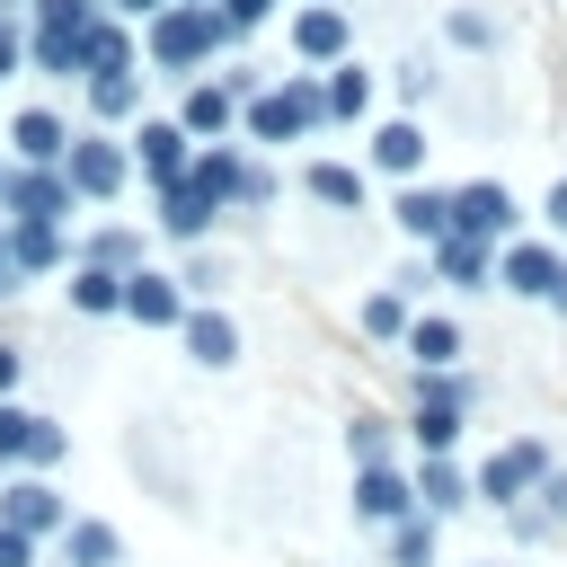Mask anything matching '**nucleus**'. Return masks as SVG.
I'll return each instance as SVG.
<instances>
[{
	"label": "nucleus",
	"mask_w": 567,
	"mask_h": 567,
	"mask_svg": "<svg viewBox=\"0 0 567 567\" xmlns=\"http://www.w3.org/2000/svg\"><path fill=\"white\" fill-rule=\"evenodd\" d=\"M27 62H35V71H53V80H80V35L35 27V35H27Z\"/></svg>",
	"instance_id": "nucleus-32"
},
{
	"label": "nucleus",
	"mask_w": 567,
	"mask_h": 567,
	"mask_svg": "<svg viewBox=\"0 0 567 567\" xmlns=\"http://www.w3.org/2000/svg\"><path fill=\"white\" fill-rule=\"evenodd\" d=\"M354 319H363V337H399L408 346V292H372Z\"/></svg>",
	"instance_id": "nucleus-34"
},
{
	"label": "nucleus",
	"mask_w": 567,
	"mask_h": 567,
	"mask_svg": "<svg viewBox=\"0 0 567 567\" xmlns=\"http://www.w3.org/2000/svg\"><path fill=\"white\" fill-rule=\"evenodd\" d=\"M0 523L9 532H27V540H62V523H71V496L62 487H44V478H0Z\"/></svg>",
	"instance_id": "nucleus-9"
},
{
	"label": "nucleus",
	"mask_w": 567,
	"mask_h": 567,
	"mask_svg": "<svg viewBox=\"0 0 567 567\" xmlns=\"http://www.w3.org/2000/svg\"><path fill=\"white\" fill-rule=\"evenodd\" d=\"M18 62H27V44H18V27H9V18H0V80H9V71H18Z\"/></svg>",
	"instance_id": "nucleus-43"
},
{
	"label": "nucleus",
	"mask_w": 567,
	"mask_h": 567,
	"mask_svg": "<svg viewBox=\"0 0 567 567\" xmlns=\"http://www.w3.org/2000/svg\"><path fill=\"white\" fill-rule=\"evenodd\" d=\"M18 275H9V213H0V292H9Z\"/></svg>",
	"instance_id": "nucleus-46"
},
{
	"label": "nucleus",
	"mask_w": 567,
	"mask_h": 567,
	"mask_svg": "<svg viewBox=\"0 0 567 567\" xmlns=\"http://www.w3.org/2000/svg\"><path fill=\"white\" fill-rule=\"evenodd\" d=\"M80 266H106V275H142V230H133V221H106V230L80 248Z\"/></svg>",
	"instance_id": "nucleus-25"
},
{
	"label": "nucleus",
	"mask_w": 567,
	"mask_h": 567,
	"mask_svg": "<svg viewBox=\"0 0 567 567\" xmlns=\"http://www.w3.org/2000/svg\"><path fill=\"white\" fill-rule=\"evenodd\" d=\"M478 399V381H461V372H416V408H470Z\"/></svg>",
	"instance_id": "nucleus-36"
},
{
	"label": "nucleus",
	"mask_w": 567,
	"mask_h": 567,
	"mask_svg": "<svg viewBox=\"0 0 567 567\" xmlns=\"http://www.w3.org/2000/svg\"><path fill=\"white\" fill-rule=\"evenodd\" d=\"M434 540H443V523H434V514L390 523V567H434Z\"/></svg>",
	"instance_id": "nucleus-30"
},
{
	"label": "nucleus",
	"mask_w": 567,
	"mask_h": 567,
	"mask_svg": "<svg viewBox=\"0 0 567 567\" xmlns=\"http://www.w3.org/2000/svg\"><path fill=\"white\" fill-rule=\"evenodd\" d=\"M159 9H168V0H106V18H142V27H151Z\"/></svg>",
	"instance_id": "nucleus-42"
},
{
	"label": "nucleus",
	"mask_w": 567,
	"mask_h": 567,
	"mask_svg": "<svg viewBox=\"0 0 567 567\" xmlns=\"http://www.w3.org/2000/svg\"><path fill=\"white\" fill-rule=\"evenodd\" d=\"M461 505H478V496H470V478L452 470V452H443V461H416V514L443 523V514H461Z\"/></svg>",
	"instance_id": "nucleus-20"
},
{
	"label": "nucleus",
	"mask_w": 567,
	"mask_h": 567,
	"mask_svg": "<svg viewBox=\"0 0 567 567\" xmlns=\"http://www.w3.org/2000/svg\"><path fill=\"white\" fill-rule=\"evenodd\" d=\"M221 18H230V35H248V27H266L275 18V0H213Z\"/></svg>",
	"instance_id": "nucleus-39"
},
{
	"label": "nucleus",
	"mask_w": 567,
	"mask_h": 567,
	"mask_svg": "<svg viewBox=\"0 0 567 567\" xmlns=\"http://www.w3.org/2000/svg\"><path fill=\"white\" fill-rule=\"evenodd\" d=\"M124 151L142 159V177H151V186H177V177L195 168V151H204V142H195L177 115H142V133H133Z\"/></svg>",
	"instance_id": "nucleus-7"
},
{
	"label": "nucleus",
	"mask_w": 567,
	"mask_h": 567,
	"mask_svg": "<svg viewBox=\"0 0 567 567\" xmlns=\"http://www.w3.org/2000/svg\"><path fill=\"white\" fill-rule=\"evenodd\" d=\"M408 434H416V452H425V461H443V452L461 443V408H416V425H408Z\"/></svg>",
	"instance_id": "nucleus-33"
},
{
	"label": "nucleus",
	"mask_w": 567,
	"mask_h": 567,
	"mask_svg": "<svg viewBox=\"0 0 567 567\" xmlns=\"http://www.w3.org/2000/svg\"><path fill=\"white\" fill-rule=\"evenodd\" d=\"M186 186L213 195V204H239V195H248V159H239V142H204L195 168H186Z\"/></svg>",
	"instance_id": "nucleus-14"
},
{
	"label": "nucleus",
	"mask_w": 567,
	"mask_h": 567,
	"mask_svg": "<svg viewBox=\"0 0 567 567\" xmlns=\"http://www.w3.org/2000/svg\"><path fill=\"white\" fill-rule=\"evenodd\" d=\"M452 44H496V18L487 9H452Z\"/></svg>",
	"instance_id": "nucleus-38"
},
{
	"label": "nucleus",
	"mask_w": 567,
	"mask_h": 567,
	"mask_svg": "<svg viewBox=\"0 0 567 567\" xmlns=\"http://www.w3.org/2000/svg\"><path fill=\"white\" fill-rule=\"evenodd\" d=\"M177 284H186V301H195V292H213V284H221V266H213V257H195V266H186Z\"/></svg>",
	"instance_id": "nucleus-41"
},
{
	"label": "nucleus",
	"mask_w": 567,
	"mask_h": 567,
	"mask_svg": "<svg viewBox=\"0 0 567 567\" xmlns=\"http://www.w3.org/2000/svg\"><path fill=\"white\" fill-rule=\"evenodd\" d=\"M71 204H80V195H71V177H62V168H9V195H0V213H9V221L62 230V221H71Z\"/></svg>",
	"instance_id": "nucleus-6"
},
{
	"label": "nucleus",
	"mask_w": 567,
	"mask_h": 567,
	"mask_svg": "<svg viewBox=\"0 0 567 567\" xmlns=\"http://www.w3.org/2000/svg\"><path fill=\"white\" fill-rule=\"evenodd\" d=\"M416 514V478H399L390 461H372V470H354V523H408Z\"/></svg>",
	"instance_id": "nucleus-12"
},
{
	"label": "nucleus",
	"mask_w": 567,
	"mask_h": 567,
	"mask_svg": "<svg viewBox=\"0 0 567 567\" xmlns=\"http://www.w3.org/2000/svg\"><path fill=\"white\" fill-rule=\"evenodd\" d=\"M408 354H416V372H452L461 363V328L452 319H408Z\"/></svg>",
	"instance_id": "nucleus-26"
},
{
	"label": "nucleus",
	"mask_w": 567,
	"mask_h": 567,
	"mask_svg": "<svg viewBox=\"0 0 567 567\" xmlns=\"http://www.w3.org/2000/svg\"><path fill=\"white\" fill-rule=\"evenodd\" d=\"M0 567H35V540H27V532H9V523H0Z\"/></svg>",
	"instance_id": "nucleus-40"
},
{
	"label": "nucleus",
	"mask_w": 567,
	"mask_h": 567,
	"mask_svg": "<svg viewBox=\"0 0 567 567\" xmlns=\"http://www.w3.org/2000/svg\"><path fill=\"white\" fill-rule=\"evenodd\" d=\"M292 53H301V62H328V71H337V62L354 53V18H346L337 0H310V9L292 18Z\"/></svg>",
	"instance_id": "nucleus-11"
},
{
	"label": "nucleus",
	"mask_w": 567,
	"mask_h": 567,
	"mask_svg": "<svg viewBox=\"0 0 567 567\" xmlns=\"http://www.w3.org/2000/svg\"><path fill=\"white\" fill-rule=\"evenodd\" d=\"M71 310L115 319V310H124V275H106V266H71Z\"/></svg>",
	"instance_id": "nucleus-27"
},
{
	"label": "nucleus",
	"mask_w": 567,
	"mask_h": 567,
	"mask_svg": "<svg viewBox=\"0 0 567 567\" xmlns=\"http://www.w3.org/2000/svg\"><path fill=\"white\" fill-rule=\"evenodd\" d=\"M221 44H239L230 35V18L213 9V0H168L151 27H142V53H151V71H168V80H195Z\"/></svg>",
	"instance_id": "nucleus-1"
},
{
	"label": "nucleus",
	"mask_w": 567,
	"mask_h": 567,
	"mask_svg": "<svg viewBox=\"0 0 567 567\" xmlns=\"http://www.w3.org/2000/svg\"><path fill=\"white\" fill-rule=\"evenodd\" d=\"M540 221H549V230H567V177L549 186V204H540Z\"/></svg>",
	"instance_id": "nucleus-44"
},
{
	"label": "nucleus",
	"mask_w": 567,
	"mask_h": 567,
	"mask_svg": "<svg viewBox=\"0 0 567 567\" xmlns=\"http://www.w3.org/2000/svg\"><path fill=\"white\" fill-rule=\"evenodd\" d=\"M142 106V71H106V80H89V115L97 124H124Z\"/></svg>",
	"instance_id": "nucleus-28"
},
{
	"label": "nucleus",
	"mask_w": 567,
	"mask_h": 567,
	"mask_svg": "<svg viewBox=\"0 0 567 567\" xmlns=\"http://www.w3.org/2000/svg\"><path fill=\"white\" fill-rule=\"evenodd\" d=\"M186 284L177 275H159V266H142V275H124V319L133 328H186Z\"/></svg>",
	"instance_id": "nucleus-10"
},
{
	"label": "nucleus",
	"mask_w": 567,
	"mask_h": 567,
	"mask_svg": "<svg viewBox=\"0 0 567 567\" xmlns=\"http://www.w3.org/2000/svg\"><path fill=\"white\" fill-rule=\"evenodd\" d=\"M213 213H221V204H213V195H195L186 177H177V186H159V230H168V239H204V230H213Z\"/></svg>",
	"instance_id": "nucleus-23"
},
{
	"label": "nucleus",
	"mask_w": 567,
	"mask_h": 567,
	"mask_svg": "<svg viewBox=\"0 0 567 567\" xmlns=\"http://www.w3.org/2000/svg\"><path fill=\"white\" fill-rule=\"evenodd\" d=\"M549 310H558V319H567V275H558V292H549Z\"/></svg>",
	"instance_id": "nucleus-47"
},
{
	"label": "nucleus",
	"mask_w": 567,
	"mask_h": 567,
	"mask_svg": "<svg viewBox=\"0 0 567 567\" xmlns=\"http://www.w3.org/2000/svg\"><path fill=\"white\" fill-rule=\"evenodd\" d=\"M346 452H354V470L390 461V425H381V416H346Z\"/></svg>",
	"instance_id": "nucleus-37"
},
{
	"label": "nucleus",
	"mask_w": 567,
	"mask_h": 567,
	"mask_svg": "<svg viewBox=\"0 0 567 567\" xmlns=\"http://www.w3.org/2000/svg\"><path fill=\"white\" fill-rule=\"evenodd\" d=\"M434 275H443V284H461V292H487L496 248H478V239H434Z\"/></svg>",
	"instance_id": "nucleus-24"
},
{
	"label": "nucleus",
	"mask_w": 567,
	"mask_h": 567,
	"mask_svg": "<svg viewBox=\"0 0 567 567\" xmlns=\"http://www.w3.org/2000/svg\"><path fill=\"white\" fill-rule=\"evenodd\" d=\"M9 142H18V168H62V159H71V124H62L53 106H27V115L9 124Z\"/></svg>",
	"instance_id": "nucleus-13"
},
{
	"label": "nucleus",
	"mask_w": 567,
	"mask_h": 567,
	"mask_svg": "<svg viewBox=\"0 0 567 567\" xmlns=\"http://www.w3.org/2000/svg\"><path fill=\"white\" fill-rule=\"evenodd\" d=\"M177 124H186L195 142H230V124H239V97H230L221 80H195V89H186V106H177Z\"/></svg>",
	"instance_id": "nucleus-16"
},
{
	"label": "nucleus",
	"mask_w": 567,
	"mask_h": 567,
	"mask_svg": "<svg viewBox=\"0 0 567 567\" xmlns=\"http://www.w3.org/2000/svg\"><path fill=\"white\" fill-rule=\"evenodd\" d=\"M558 275H567V248H558V239H505V248H496V284L523 292V301H549Z\"/></svg>",
	"instance_id": "nucleus-8"
},
{
	"label": "nucleus",
	"mask_w": 567,
	"mask_h": 567,
	"mask_svg": "<svg viewBox=\"0 0 567 567\" xmlns=\"http://www.w3.org/2000/svg\"><path fill=\"white\" fill-rule=\"evenodd\" d=\"M62 177H71V195H80V204H106V195H124V177H133V151H124V142H106V133H71V159H62Z\"/></svg>",
	"instance_id": "nucleus-5"
},
{
	"label": "nucleus",
	"mask_w": 567,
	"mask_h": 567,
	"mask_svg": "<svg viewBox=\"0 0 567 567\" xmlns=\"http://www.w3.org/2000/svg\"><path fill=\"white\" fill-rule=\"evenodd\" d=\"M319 124H328V89L310 71H292L284 89L248 97V142H292V133H319Z\"/></svg>",
	"instance_id": "nucleus-2"
},
{
	"label": "nucleus",
	"mask_w": 567,
	"mask_h": 567,
	"mask_svg": "<svg viewBox=\"0 0 567 567\" xmlns=\"http://www.w3.org/2000/svg\"><path fill=\"white\" fill-rule=\"evenodd\" d=\"M540 478H549V443L514 434L505 452H487V470L470 478V496H478V505H496V514H514V505H532V496H540Z\"/></svg>",
	"instance_id": "nucleus-3"
},
{
	"label": "nucleus",
	"mask_w": 567,
	"mask_h": 567,
	"mask_svg": "<svg viewBox=\"0 0 567 567\" xmlns=\"http://www.w3.org/2000/svg\"><path fill=\"white\" fill-rule=\"evenodd\" d=\"M310 195L337 204V213H363V168H354V159H319V168H310Z\"/></svg>",
	"instance_id": "nucleus-29"
},
{
	"label": "nucleus",
	"mask_w": 567,
	"mask_h": 567,
	"mask_svg": "<svg viewBox=\"0 0 567 567\" xmlns=\"http://www.w3.org/2000/svg\"><path fill=\"white\" fill-rule=\"evenodd\" d=\"M53 266H80V248L62 230H35V221H9V275H53Z\"/></svg>",
	"instance_id": "nucleus-17"
},
{
	"label": "nucleus",
	"mask_w": 567,
	"mask_h": 567,
	"mask_svg": "<svg viewBox=\"0 0 567 567\" xmlns=\"http://www.w3.org/2000/svg\"><path fill=\"white\" fill-rule=\"evenodd\" d=\"M372 168H390V177H416V168H425V124L390 115V124L372 133Z\"/></svg>",
	"instance_id": "nucleus-22"
},
{
	"label": "nucleus",
	"mask_w": 567,
	"mask_h": 567,
	"mask_svg": "<svg viewBox=\"0 0 567 567\" xmlns=\"http://www.w3.org/2000/svg\"><path fill=\"white\" fill-rule=\"evenodd\" d=\"M9 390H18V354L0 346V399H9Z\"/></svg>",
	"instance_id": "nucleus-45"
},
{
	"label": "nucleus",
	"mask_w": 567,
	"mask_h": 567,
	"mask_svg": "<svg viewBox=\"0 0 567 567\" xmlns=\"http://www.w3.org/2000/svg\"><path fill=\"white\" fill-rule=\"evenodd\" d=\"M35 434H44V416L0 399V461H27V452H35Z\"/></svg>",
	"instance_id": "nucleus-35"
},
{
	"label": "nucleus",
	"mask_w": 567,
	"mask_h": 567,
	"mask_svg": "<svg viewBox=\"0 0 567 567\" xmlns=\"http://www.w3.org/2000/svg\"><path fill=\"white\" fill-rule=\"evenodd\" d=\"M115 558H124L115 523H97V514H71L62 523V567H115Z\"/></svg>",
	"instance_id": "nucleus-21"
},
{
	"label": "nucleus",
	"mask_w": 567,
	"mask_h": 567,
	"mask_svg": "<svg viewBox=\"0 0 567 567\" xmlns=\"http://www.w3.org/2000/svg\"><path fill=\"white\" fill-rule=\"evenodd\" d=\"M106 71H133V27L97 9L89 35H80V80H106Z\"/></svg>",
	"instance_id": "nucleus-15"
},
{
	"label": "nucleus",
	"mask_w": 567,
	"mask_h": 567,
	"mask_svg": "<svg viewBox=\"0 0 567 567\" xmlns=\"http://www.w3.org/2000/svg\"><path fill=\"white\" fill-rule=\"evenodd\" d=\"M390 221H399L408 239L434 248V239H452V195H443V186H408V195L390 204Z\"/></svg>",
	"instance_id": "nucleus-18"
},
{
	"label": "nucleus",
	"mask_w": 567,
	"mask_h": 567,
	"mask_svg": "<svg viewBox=\"0 0 567 567\" xmlns=\"http://www.w3.org/2000/svg\"><path fill=\"white\" fill-rule=\"evenodd\" d=\"M177 337H186V354H195V363H213V372H221V363H230V354H239V328H230V319H221V310H213V301H195V310H186V328H177Z\"/></svg>",
	"instance_id": "nucleus-19"
},
{
	"label": "nucleus",
	"mask_w": 567,
	"mask_h": 567,
	"mask_svg": "<svg viewBox=\"0 0 567 567\" xmlns=\"http://www.w3.org/2000/svg\"><path fill=\"white\" fill-rule=\"evenodd\" d=\"M319 89H328V124H354V115H363V106H372V80H363V71H354V62H337V71H328V80H319Z\"/></svg>",
	"instance_id": "nucleus-31"
},
{
	"label": "nucleus",
	"mask_w": 567,
	"mask_h": 567,
	"mask_svg": "<svg viewBox=\"0 0 567 567\" xmlns=\"http://www.w3.org/2000/svg\"><path fill=\"white\" fill-rule=\"evenodd\" d=\"M514 221H523V204L505 195V177H470V186H452V239L505 248V239H514Z\"/></svg>",
	"instance_id": "nucleus-4"
}]
</instances>
